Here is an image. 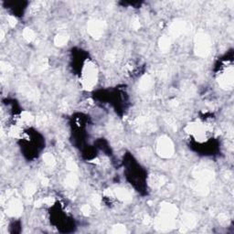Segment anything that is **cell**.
Segmentation results:
<instances>
[{"mask_svg":"<svg viewBox=\"0 0 234 234\" xmlns=\"http://www.w3.org/2000/svg\"><path fill=\"white\" fill-rule=\"evenodd\" d=\"M157 152L160 156L164 157H169L172 156L174 152V146L173 144L167 137H162L160 138L158 144H157Z\"/></svg>","mask_w":234,"mask_h":234,"instance_id":"1","label":"cell"},{"mask_svg":"<svg viewBox=\"0 0 234 234\" xmlns=\"http://www.w3.org/2000/svg\"><path fill=\"white\" fill-rule=\"evenodd\" d=\"M209 41L208 37L204 34L199 35L197 38V52L200 56H205L208 53Z\"/></svg>","mask_w":234,"mask_h":234,"instance_id":"2","label":"cell"},{"mask_svg":"<svg viewBox=\"0 0 234 234\" xmlns=\"http://www.w3.org/2000/svg\"><path fill=\"white\" fill-rule=\"evenodd\" d=\"M21 211H22V206L18 201L13 200L12 202L9 203V206L7 208V214L8 215L18 216L21 213Z\"/></svg>","mask_w":234,"mask_h":234,"instance_id":"3","label":"cell"},{"mask_svg":"<svg viewBox=\"0 0 234 234\" xmlns=\"http://www.w3.org/2000/svg\"><path fill=\"white\" fill-rule=\"evenodd\" d=\"M89 31L92 36L99 37L103 31V25L100 21H94L90 24Z\"/></svg>","mask_w":234,"mask_h":234,"instance_id":"4","label":"cell"},{"mask_svg":"<svg viewBox=\"0 0 234 234\" xmlns=\"http://www.w3.org/2000/svg\"><path fill=\"white\" fill-rule=\"evenodd\" d=\"M183 224L184 226H182V228L185 229V230L189 229V228H192L195 224H196V219L195 218L192 216V215H186L184 217V219H183Z\"/></svg>","mask_w":234,"mask_h":234,"instance_id":"5","label":"cell"},{"mask_svg":"<svg viewBox=\"0 0 234 234\" xmlns=\"http://www.w3.org/2000/svg\"><path fill=\"white\" fill-rule=\"evenodd\" d=\"M67 40H68V38H67V36H66V35H64V34H60V35H59V36L56 37V39H55V43H56L57 45L61 46V45H64V44L67 42Z\"/></svg>","mask_w":234,"mask_h":234,"instance_id":"6","label":"cell"},{"mask_svg":"<svg viewBox=\"0 0 234 234\" xmlns=\"http://www.w3.org/2000/svg\"><path fill=\"white\" fill-rule=\"evenodd\" d=\"M151 81H152V80H151V78H150L149 76H145V77L142 80V81H141V88L144 89V90H146L147 88H149L151 83H152Z\"/></svg>","mask_w":234,"mask_h":234,"instance_id":"7","label":"cell"},{"mask_svg":"<svg viewBox=\"0 0 234 234\" xmlns=\"http://www.w3.org/2000/svg\"><path fill=\"white\" fill-rule=\"evenodd\" d=\"M43 159H44V161L47 165L48 166H52L54 165L55 163V159H54V156L51 155V154H46L44 156H43Z\"/></svg>","mask_w":234,"mask_h":234,"instance_id":"8","label":"cell"},{"mask_svg":"<svg viewBox=\"0 0 234 234\" xmlns=\"http://www.w3.org/2000/svg\"><path fill=\"white\" fill-rule=\"evenodd\" d=\"M23 35H24V38H25V39H26L27 40H29V41H31V40H34V38H35L34 32H33L31 29H27L25 31H24Z\"/></svg>","mask_w":234,"mask_h":234,"instance_id":"9","label":"cell"},{"mask_svg":"<svg viewBox=\"0 0 234 234\" xmlns=\"http://www.w3.org/2000/svg\"><path fill=\"white\" fill-rule=\"evenodd\" d=\"M114 232L115 233H124L125 232V228L124 226H122V225H118V226H115L114 227Z\"/></svg>","mask_w":234,"mask_h":234,"instance_id":"10","label":"cell"},{"mask_svg":"<svg viewBox=\"0 0 234 234\" xmlns=\"http://www.w3.org/2000/svg\"><path fill=\"white\" fill-rule=\"evenodd\" d=\"M81 211H82V212H83L84 215H88L89 212H90V207H89L88 205H85V206L82 207Z\"/></svg>","mask_w":234,"mask_h":234,"instance_id":"11","label":"cell"}]
</instances>
